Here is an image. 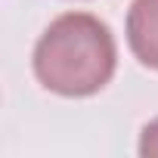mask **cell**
I'll return each mask as SVG.
<instances>
[{
    "mask_svg": "<svg viewBox=\"0 0 158 158\" xmlns=\"http://www.w3.org/2000/svg\"><path fill=\"white\" fill-rule=\"evenodd\" d=\"M31 68L37 84L56 96H96L112 84L118 68L115 34L93 13H62L37 37Z\"/></svg>",
    "mask_w": 158,
    "mask_h": 158,
    "instance_id": "1",
    "label": "cell"
},
{
    "mask_svg": "<svg viewBox=\"0 0 158 158\" xmlns=\"http://www.w3.org/2000/svg\"><path fill=\"white\" fill-rule=\"evenodd\" d=\"M124 34L133 59L158 71V0H133L127 10Z\"/></svg>",
    "mask_w": 158,
    "mask_h": 158,
    "instance_id": "2",
    "label": "cell"
},
{
    "mask_svg": "<svg viewBox=\"0 0 158 158\" xmlns=\"http://www.w3.org/2000/svg\"><path fill=\"white\" fill-rule=\"evenodd\" d=\"M139 155L143 158H158V118H152L139 130Z\"/></svg>",
    "mask_w": 158,
    "mask_h": 158,
    "instance_id": "3",
    "label": "cell"
}]
</instances>
